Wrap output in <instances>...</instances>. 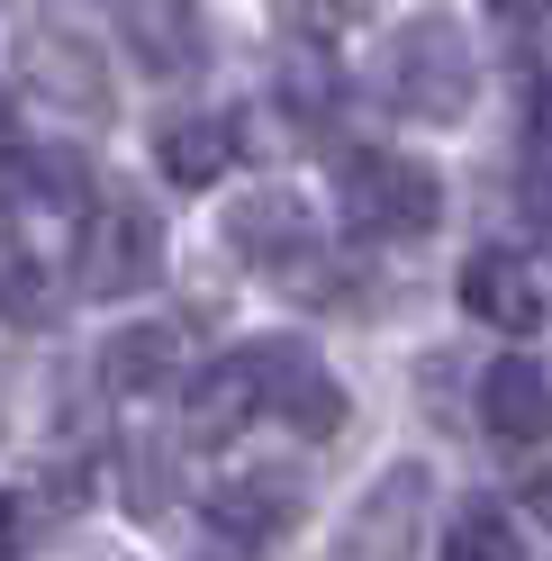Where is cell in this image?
Segmentation results:
<instances>
[{"instance_id":"6da1fadb","label":"cell","mask_w":552,"mask_h":561,"mask_svg":"<svg viewBox=\"0 0 552 561\" xmlns=\"http://www.w3.org/2000/svg\"><path fill=\"white\" fill-rule=\"evenodd\" d=\"M381 91H390V110L426 118V127H453V118H471V100H480V55L462 46V27L444 10H426V19H407L390 37Z\"/></svg>"},{"instance_id":"7a4b0ae2","label":"cell","mask_w":552,"mask_h":561,"mask_svg":"<svg viewBox=\"0 0 552 561\" xmlns=\"http://www.w3.org/2000/svg\"><path fill=\"white\" fill-rule=\"evenodd\" d=\"M335 208H344V227H354V236L399 244V236H426L444 218V182H435L417 154L354 146V154H335Z\"/></svg>"},{"instance_id":"3957f363","label":"cell","mask_w":552,"mask_h":561,"mask_svg":"<svg viewBox=\"0 0 552 561\" xmlns=\"http://www.w3.org/2000/svg\"><path fill=\"white\" fill-rule=\"evenodd\" d=\"M163 272V218L136 199H100L73 244V290L82 299H136Z\"/></svg>"},{"instance_id":"277c9868","label":"cell","mask_w":552,"mask_h":561,"mask_svg":"<svg viewBox=\"0 0 552 561\" xmlns=\"http://www.w3.org/2000/svg\"><path fill=\"white\" fill-rule=\"evenodd\" d=\"M227 244H235L254 272L290 280V290H308V299H326V290H335V280L318 272V263H326V244H318V227H308V208H299L290 191H245V199L227 208Z\"/></svg>"},{"instance_id":"5b68a950","label":"cell","mask_w":552,"mask_h":561,"mask_svg":"<svg viewBox=\"0 0 552 561\" xmlns=\"http://www.w3.org/2000/svg\"><path fill=\"white\" fill-rule=\"evenodd\" d=\"M417 552H426V471L417 462H390L354 499V525H344V552L335 561H417Z\"/></svg>"},{"instance_id":"8992f818","label":"cell","mask_w":552,"mask_h":561,"mask_svg":"<svg viewBox=\"0 0 552 561\" xmlns=\"http://www.w3.org/2000/svg\"><path fill=\"white\" fill-rule=\"evenodd\" d=\"M19 73L37 82L55 110H82V118L110 110V73H100V55L73 37V27H55L46 10H27V19H19Z\"/></svg>"},{"instance_id":"52a82bcc","label":"cell","mask_w":552,"mask_h":561,"mask_svg":"<svg viewBox=\"0 0 552 561\" xmlns=\"http://www.w3.org/2000/svg\"><path fill=\"white\" fill-rule=\"evenodd\" d=\"M462 308L498 335H534L543 327V263L526 244H480L462 263Z\"/></svg>"},{"instance_id":"ba28073f","label":"cell","mask_w":552,"mask_h":561,"mask_svg":"<svg viewBox=\"0 0 552 561\" xmlns=\"http://www.w3.org/2000/svg\"><path fill=\"white\" fill-rule=\"evenodd\" d=\"M299 525V489L281 471H235V480H209V535L227 552H272Z\"/></svg>"},{"instance_id":"9c48e42d","label":"cell","mask_w":552,"mask_h":561,"mask_svg":"<svg viewBox=\"0 0 552 561\" xmlns=\"http://www.w3.org/2000/svg\"><path fill=\"white\" fill-rule=\"evenodd\" d=\"M254 408H263V344L218 354L209 371L191 380V390H182V435L191 444H227V435L254 426Z\"/></svg>"},{"instance_id":"30bf717a","label":"cell","mask_w":552,"mask_h":561,"mask_svg":"<svg viewBox=\"0 0 552 561\" xmlns=\"http://www.w3.org/2000/svg\"><path fill=\"white\" fill-rule=\"evenodd\" d=\"M118 27L136 46V73H154V82H182L209 64V27H199L191 0H118Z\"/></svg>"},{"instance_id":"8fae6325","label":"cell","mask_w":552,"mask_h":561,"mask_svg":"<svg viewBox=\"0 0 552 561\" xmlns=\"http://www.w3.org/2000/svg\"><path fill=\"white\" fill-rule=\"evenodd\" d=\"M235 154H245V136H235V118H218V110L163 118V136H154V163H163L182 191H218L227 172H235Z\"/></svg>"},{"instance_id":"7c38bea8","label":"cell","mask_w":552,"mask_h":561,"mask_svg":"<svg viewBox=\"0 0 552 561\" xmlns=\"http://www.w3.org/2000/svg\"><path fill=\"white\" fill-rule=\"evenodd\" d=\"M263 408H281L299 435H335L344 426V390L326 380V363L299 354V344H263Z\"/></svg>"},{"instance_id":"4fadbf2b","label":"cell","mask_w":552,"mask_h":561,"mask_svg":"<svg viewBox=\"0 0 552 561\" xmlns=\"http://www.w3.org/2000/svg\"><path fill=\"white\" fill-rule=\"evenodd\" d=\"M480 426L507 435V444H534L552 426V380L534 354H498L490 371H480Z\"/></svg>"},{"instance_id":"5bb4252c","label":"cell","mask_w":552,"mask_h":561,"mask_svg":"<svg viewBox=\"0 0 552 561\" xmlns=\"http://www.w3.org/2000/svg\"><path fill=\"white\" fill-rule=\"evenodd\" d=\"M272 100H281L290 127H326L335 100H344V73L326 46H281V64H272Z\"/></svg>"},{"instance_id":"9a60e30c","label":"cell","mask_w":552,"mask_h":561,"mask_svg":"<svg viewBox=\"0 0 552 561\" xmlns=\"http://www.w3.org/2000/svg\"><path fill=\"white\" fill-rule=\"evenodd\" d=\"M100 380H110L118 399H154L172 380V327H127L100 344Z\"/></svg>"},{"instance_id":"2e32d148","label":"cell","mask_w":552,"mask_h":561,"mask_svg":"<svg viewBox=\"0 0 552 561\" xmlns=\"http://www.w3.org/2000/svg\"><path fill=\"white\" fill-rule=\"evenodd\" d=\"M19 199L73 218V208H91V163H82L73 146H27V154H19Z\"/></svg>"},{"instance_id":"e0dca14e","label":"cell","mask_w":552,"mask_h":561,"mask_svg":"<svg viewBox=\"0 0 552 561\" xmlns=\"http://www.w3.org/2000/svg\"><path fill=\"white\" fill-rule=\"evenodd\" d=\"M526 543H516V525L498 499H471L453 525H444V561H516Z\"/></svg>"},{"instance_id":"ac0fdd59","label":"cell","mask_w":552,"mask_h":561,"mask_svg":"<svg viewBox=\"0 0 552 561\" xmlns=\"http://www.w3.org/2000/svg\"><path fill=\"white\" fill-rule=\"evenodd\" d=\"M0 318L10 327H46L55 318V280L27 244H0Z\"/></svg>"},{"instance_id":"d6986e66","label":"cell","mask_w":552,"mask_h":561,"mask_svg":"<svg viewBox=\"0 0 552 561\" xmlns=\"http://www.w3.org/2000/svg\"><path fill=\"white\" fill-rule=\"evenodd\" d=\"M127 507L136 516H163L172 507V453L163 444H136L127 453Z\"/></svg>"},{"instance_id":"ffe728a7","label":"cell","mask_w":552,"mask_h":561,"mask_svg":"<svg viewBox=\"0 0 552 561\" xmlns=\"http://www.w3.org/2000/svg\"><path fill=\"white\" fill-rule=\"evenodd\" d=\"M354 10H371V0H290V19H308V27H344Z\"/></svg>"},{"instance_id":"44dd1931","label":"cell","mask_w":552,"mask_h":561,"mask_svg":"<svg viewBox=\"0 0 552 561\" xmlns=\"http://www.w3.org/2000/svg\"><path fill=\"white\" fill-rule=\"evenodd\" d=\"M0 136H10V110H0Z\"/></svg>"}]
</instances>
